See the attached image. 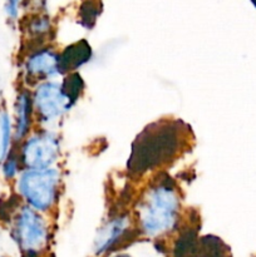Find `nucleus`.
Masks as SVG:
<instances>
[{"mask_svg":"<svg viewBox=\"0 0 256 257\" xmlns=\"http://www.w3.org/2000/svg\"><path fill=\"white\" fill-rule=\"evenodd\" d=\"M180 210L177 191L168 183H158L147 191L138 208L140 228L146 236L156 237L175 227Z\"/></svg>","mask_w":256,"mask_h":257,"instance_id":"nucleus-1","label":"nucleus"},{"mask_svg":"<svg viewBox=\"0 0 256 257\" xmlns=\"http://www.w3.org/2000/svg\"><path fill=\"white\" fill-rule=\"evenodd\" d=\"M60 171L53 167L27 168L18 181V191L28 206L38 212L53 207L58 197Z\"/></svg>","mask_w":256,"mask_h":257,"instance_id":"nucleus-2","label":"nucleus"},{"mask_svg":"<svg viewBox=\"0 0 256 257\" xmlns=\"http://www.w3.org/2000/svg\"><path fill=\"white\" fill-rule=\"evenodd\" d=\"M14 238L25 257H35L48 242V226L38 211L25 206L18 213Z\"/></svg>","mask_w":256,"mask_h":257,"instance_id":"nucleus-3","label":"nucleus"},{"mask_svg":"<svg viewBox=\"0 0 256 257\" xmlns=\"http://www.w3.org/2000/svg\"><path fill=\"white\" fill-rule=\"evenodd\" d=\"M33 107L37 110L40 120L52 123L62 117L70 105V98L63 84L58 82L40 83L33 95Z\"/></svg>","mask_w":256,"mask_h":257,"instance_id":"nucleus-4","label":"nucleus"},{"mask_svg":"<svg viewBox=\"0 0 256 257\" xmlns=\"http://www.w3.org/2000/svg\"><path fill=\"white\" fill-rule=\"evenodd\" d=\"M23 163L27 168L53 167L59 158V141L52 132L30 136L22 147Z\"/></svg>","mask_w":256,"mask_h":257,"instance_id":"nucleus-5","label":"nucleus"},{"mask_svg":"<svg viewBox=\"0 0 256 257\" xmlns=\"http://www.w3.org/2000/svg\"><path fill=\"white\" fill-rule=\"evenodd\" d=\"M130 221L127 216H117L108 221L99 231L94 241V252L97 256H102L112 250L127 232Z\"/></svg>","mask_w":256,"mask_h":257,"instance_id":"nucleus-6","label":"nucleus"},{"mask_svg":"<svg viewBox=\"0 0 256 257\" xmlns=\"http://www.w3.org/2000/svg\"><path fill=\"white\" fill-rule=\"evenodd\" d=\"M27 70L30 75L38 78H50L60 74V60L54 52L49 49H43L35 52L27 60Z\"/></svg>","mask_w":256,"mask_h":257,"instance_id":"nucleus-7","label":"nucleus"},{"mask_svg":"<svg viewBox=\"0 0 256 257\" xmlns=\"http://www.w3.org/2000/svg\"><path fill=\"white\" fill-rule=\"evenodd\" d=\"M33 100L29 98L27 93H20L17 99V107H15V113H17V124H15V137L17 140H22L25 137L28 130H29L30 123V112H32Z\"/></svg>","mask_w":256,"mask_h":257,"instance_id":"nucleus-8","label":"nucleus"},{"mask_svg":"<svg viewBox=\"0 0 256 257\" xmlns=\"http://www.w3.org/2000/svg\"><path fill=\"white\" fill-rule=\"evenodd\" d=\"M12 143V120L7 112L0 113V162L8 157Z\"/></svg>","mask_w":256,"mask_h":257,"instance_id":"nucleus-9","label":"nucleus"},{"mask_svg":"<svg viewBox=\"0 0 256 257\" xmlns=\"http://www.w3.org/2000/svg\"><path fill=\"white\" fill-rule=\"evenodd\" d=\"M18 172V161L17 157L14 156H8L4 161H3V173L7 180H12L15 177Z\"/></svg>","mask_w":256,"mask_h":257,"instance_id":"nucleus-10","label":"nucleus"},{"mask_svg":"<svg viewBox=\"0 0 256 257\" xmlns=\"http://www.w3.org/2000/svg\"><path fill=\"white\" fill-rule=\"evenodd\" d=\"M19 5H20V0H7L5 9H7L8 15H9L12 19H15V18L18 17V13H19Z\"/></svg>","mask_w":256,"mask_h":257,"instance_id":"nucleus-11","label":"nucleus"},{"mask_svg":"<svg viewBox=\"0 0 256 257\" xmlns=\"http://www.w3.org/2000/svg\"><path fill=\"white\" fill-rule=\"evenodd\" d=\"M120 257H127V256H120Z\"/></svg>","mask_w":256,"mask_h":257,"instance_id":"nucleus-12","label":"nucleus"}]
</instances>
